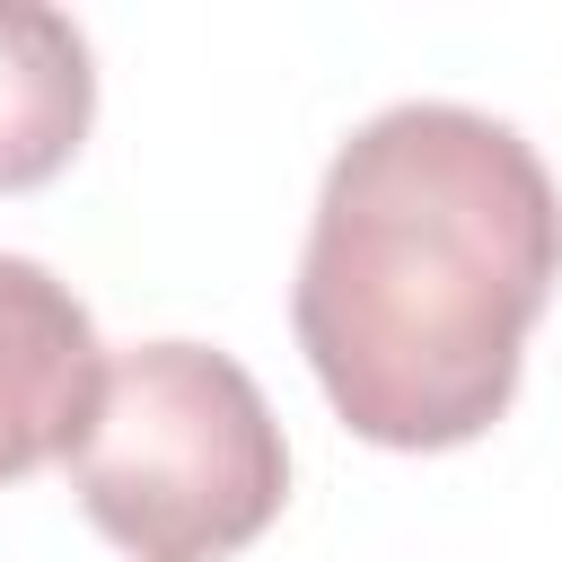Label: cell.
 I'll return each instance as SVG.
<instances>
[{
    "label": "cell",
    "mask_w": 562,
    "mask_h": 562,
    "mask_svg": "<svg viewBox=\"0 0 562 562\" xmlns=\"http://www.w3.org/2000/svg\"><path fill=\"white\" fill-rule=\"evenodd\" d=\"M70 492L132 562H228L290 501V448L263 386L211 342H132L105 360Z\"/></svg>",
    "instance_id": "obj_2"
},
{
    "label": "cell",
    "mask_w": 562,
    "mask_h": 562,
    "mask_svg": "<svg viewBox=\"0 0 562 562\" xmlns=\"http://www.w3.org/2000/svg\"><path fill=\"white\" fill-rule=\"evenodd\" d=\"M105 395V342L70 281L0 255V483L70 457Z\"/></svg>",
    "instance_id": "obj_3"
},
{
    "label": "cell",
    "mask_w": 562,
    "mask_h": 562,
    "mask_svg": "<svg viewBox=\"0 0 562 562\" xmlns=\"http://www.w3.org/2000/svg\"><path fill=\"white\" fill-rule=\"evenodd\" d=\"M97 114L88 35L44 0H0V193L61 176Z\"/></svg>",
    "instance_id": "obj_4"
},
{
    "label": "cell",
    "mask_w": 562,
    "mask_h": 562,
    "mask_svg": "<svg viewBox=\"0 0 562 562\" xmlns=\"http://www.w3.org/2000/svg\"><path fill=\"white\" fill-rule=\"evenodd\" d=\"M562 281V193L544 158L474 105L413 97L369 114L307 220L290 325L325 404L369 448L483 439Z\"/></svg>",
    "instance_id": "obj_1"
}]
</instances>
